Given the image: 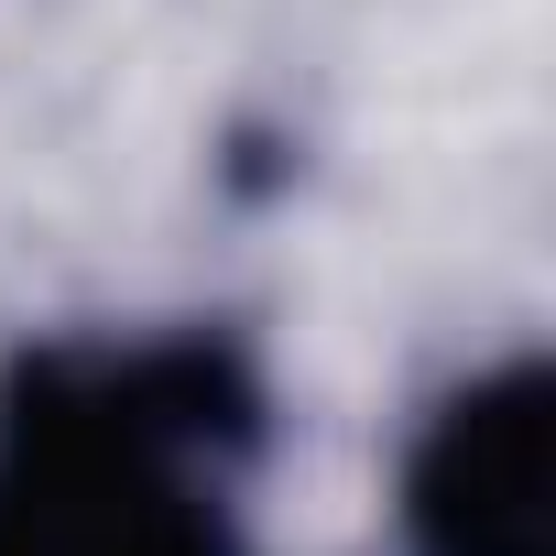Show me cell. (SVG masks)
<instances>
[{
    "instance_id": "obj_1",
    "label": "cell",
    "mask_w": 556,
    "mask_h": 556,
    "mask_svg": "<svg viewBox=\"0 0 556 556\" xmlns=\"http://www.w3.org/2000/svg\"><path fill=\"white\" fill-rule=\"evenodd\" d=\"M273 393L229 328H88L0 361V556H251Z\"/></svg>"
},
{
    "instance_id": "obj_2",
    "label": "cell",
    "mask_w": 556,
    "mask_h": 556,
    "mask_svg": "<svg viewBox=\"0 0 556 556\" xmlns=\"http://www.w3.org/2000/svg\"><path fill=\"white\" fill-rule=\"evenodd\" d=\"M545 426L556 382L534 350L437 393L393 480L404 556H545Z\"/></svg>"
}]
</instances>
